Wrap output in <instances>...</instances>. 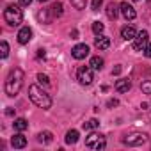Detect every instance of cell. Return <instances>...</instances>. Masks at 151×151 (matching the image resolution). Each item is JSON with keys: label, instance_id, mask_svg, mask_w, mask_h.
Here are the masks:
<instances>
[{"label": "cell", "instance_id": "6", "mask_svg": "<svg viewBox=\"0 0 151 151\" xmlns=\"http://www.w3.org/2000/svg\"><path fill=\"white\" fill-rule=\"evenodd\" d=\"M146 140H147V135H146V133H132V135H128V137L123 139V142H124L126 146H132V147L142 146Z\"/></svg>", "mask_w": 151, "mask_h": 151}, {"label": "cell", "instance_id": "16", "mask_svg": "<svg viewBox=\"0 0 151 151\" xmlns=\"http://www.w3.org/2000/svg\"><path fill=\"white\" fill-rule=\"evenodd\" d=\"M50 13H52V18H59V16H62V4L60 2H55L52 7H50Z\"/></svg>", "mask_w": 151, "mask_h": 151}, {"label": "cell", "instance_id": "12", "mask_svg": "<svg viewBox=\"0 0 151 151\" xmlns=\"http://www.w3.org/2000/svg\"><path fill=\"white\" fill-rule=\"evenodd\" d=\"M94 46L98 48V50H107L109 46H110V37H107V36H98L96 39H94Z\"/></svg>", "mask_w": 151, "mask_h": 151}, {"label": "cell", "instance_id": "7", "mask_svg": "<svg viewBox=\"0 0 151 151\" xmlns=\"http://www.w3.org/2000/svg\"><path fill=\"white\" fill-rule=\"evenodd\" d=\"M147 32L146 30H140V32H137V36H135V39H133V50H137V52H140V50H144L146 46H147Z\"/></svg>", "mask_w": 151, "mask_h": 151}, {"label": "cell", "instance_id": "2", "mask_svg": "<svg viewBox=\"0 0 151 151\" xmlns=\"http://www.w3.org/2000/svg\"><path fill=\"white\" fill-rule=\"evenodd\" d=\"M29 98L32 100L34 105H37L39 109H50L52 107V98L48 93H45L39 86H30L29 87Z\"/></svg>", "mask_w": 151, "mask_h": 151}, {"label": "cell", "instance_id": "15", "mask_svg": "<svg viewBox=\"0 0 151 151\" xmlns=\"http://www.w3.org/2000/svg\"><path fill=\"white\" fill-rule=\"evenodd\" d=\"M119 6L117 4H114V2H110L109 6H107V16H109V20H117V16H119Z\"/></svg>", "mask_w": 151, "mask_h": 151}, {"label": "cell", "instance_id": "8", "mask_svg": "<svg viewBox=\"0 0 151 151\" xmlns=\"http://www.w3.org/2000/svg\"><path fill=\"white\" fill-rule=\"evenodd\" d=\"M71 55L77 59V60H82V59H86V57L89 55V46L84 45V43H80V45H77V46H73Z\"/></svg>", "mask_w": 151, "mask_h": 151}, {"label": "cell", "instance_id": "13", "mask_svg": "<svg viewBox=\"0 0 151 151\" xmlns=\"http://www.w3.org/2000/svg\"><path fill=\"white\" fill-rule=\"evenodd\" d=\"M130 89H132V82L128 78H119L116 82V91L117 93H128Z\"/></svg>", "mask_w": 151, "mask_h": 151}, {"label": "cell", "instance_id": "21", "mask_svg": "<svg viewBox=\"0 0 151 151\" xmlns=\"http://www.w3.org/2000/svg\"><path fill=\"white\" fill-rule=\"evenodd\" d=\"M89 66H91L93 69H101V68H103V59L96 55V57H93V59H91V62H89Z\"/></svg>", "mask_w": 151, "mask_h": 151}, {"label": "cell", "instance_id": "1", "mask_svg": "<svg viewBox=\"0 0 151 151\" xmlns=\"http://www.w3.org/2000/svg\"><path fill=\"white\" fill-rule=\"evenodd\" d=\"M23 78H25L23 69H20V68L11 69L9 75H7V78H6V94L7 96H16L22 91Z\"/></svg>", "mask_w": 151, "mask_h": 151}, {"label": "cell", "instance_id": "28", "mask_svg": "<svg viewBox=\"0 0 151 151\" xmlns=\"http://www.w3.org/2000/svg\"><path fill=\"white\" fill-rule=\"evenodd\" d=\"M101 4H103V0H93V2H91V9L96 13V11H100Z\"/></svg>", "mask_w": 151, "mask_h": 151}, {"label": "cell", "instance_id": "17", "mask_svg": "<svg viewBox=\"0 0 151 151\" xmlns=\"http://www.w3.org/2000/svg\"><path fill=\"white\" fill-rule=\"evenodd\" d=\"M78 140V132L77 130H69L66 133V144H75Z\"/></svg>", "mask_w": 151, "mask_h": 151}, {"label": "cell", "instance_id": "33", "mask_svg": "<svg viewBox=\"0 0 151 151\" xmlns=\"http://www.w3.org/2000/svg\"><path fill=\"white\" fill-rule=\"evenodd\" d=\"M37 59H45V50H37Z\"/></svg>", "mask_w": 151, "mask_h": 151}, {"label": "cell", "instance_id": "5", "mask_svg": "<svg viewBox=\"0 0 151 151\" xmlns=\"http://www.w3.org/2000/svg\"><path fill=\"white\" fill-rule=\"evenodd\" d=\"M77 78L82 86H91L93 80H94V73H93V68L91 66H80L78 71H77Z\"/></svg>", "mask_w": 151, "mask_h": 151}, {"label": "cell", "instance_id": "11", "mask_svg": "<svg viewBox=\"0 0 151 151\" xmlns=\"http://www.w3.org/2000/svg\"><path fill=\"white\" fill-rule=\"evenodd\" d=\"M119 7H121V13H123V16H124L126 20H133V18L137 16L135 9H133V7H132V6H130L128 2H123V4H121Z\"/></svg>", "mask_w": 151, "mask_h": 151}, {"label": "cell", "instance_id": "19", "mask_svg": "<svg viewBox=\"0 0 151 151\" xmlns=\"http://www.w3.org/2000/svg\"><path fill=\"white\" fill-rule=\"evenodd\" d=\"M37 18H39L43 23H48V22L52 20V13H50V9H43V11H39V13H37Z\"/></svg>", "mask_w": 151, "mask_h": 151}, {"label": "cell", "instance_id": "3", "mask_svg": "<svg viewBox=\"0 0 151 151\" xmlns=\"http://www.w3.org/2000/svg\"><path fill=\"white\" fill-rule=\"evenodd\" d=\"M4 20H6L7 25H11V27H18V25L22 23V20H23V13H22L20 6H14V4L7 6L6 11H4Z\"/></svg>", "mask_w": 151, "mask_h": 151}, {"label": "cell", "instance_id": "10", "mask_svg": "<svg viewBox=\"0 0 151 151\" xmlns=\"http://www.w3.org/2000/svg\"><path fill=\"white\" fill-rule=\"evenodd\" d=\"M135 36H137V32H135V27L133 25H126V27L121 29V37L124 41H133Z\"/></svg>", "mask_w": 151, "mask_h": 151}, {"label": "cell", "instance_id": "22", "mask_svg": "<svg viewBox=\"0 0 151 151\" xmlns=\"http://www.w3.org/2000/svg\"><path fill=\"white\" fill-rule=\"evenodd\" d=\"M98 126H100L98 119H89L87 123H84V130H96Z\"/></svg>", "mask_w": 151, "mask_h": 151}, {"label": "cell", "instance_id": "30", "mask_svg": "<svg viewBox=\"0 0 151 151\" xmlns=\"http://www.w3.org/2000/svg\"><path fill=\"white\" fill-rule=\"evenodd\" d=\"M117 103H119V101H117L116 98H112V100H109V101H107V107H116Z\"/></svg>", "mask_w": 151, "mask_h": 151}, {"label": "cell", "instance_id": "20", "mask_svg": "<svg viewBox=\"0 0 151 151\" xmlns=\"http://www.w3.org/2000/svg\"><path fill=\"white\" fill-rule=\"evenodd\" d=\"M37 140H39V142H45V144H50V142L53 140V135H52L50 132H41V133L37 135Z\"/></svg>", "mask_w": 151, "mask_h": 151}, {"label": "cell", "instance_id": "4", "mask_svg": "<svg viewBox=\"0 0 151 151\" xmlns=\"http://www.w3.org/2000/svg\"><path fill=\"white\" fill-rule=\"evenodd\" d=\"M86 146H87V147H91V149L101 151V149H105L107 140H105V137H103L101 133L93 132V133H89V135H87V139H86Z\"/></svg>", "mask_w": 151, "mask_h": 151}, {"label": "cell", "instance_id": "29", "mask_svg": "<svg viewBox=\"0 0 151 151\" xmlns=\"http://www.w3.org/2000/svg\"><path fill=\"white\" fill-rule=\"evenodd\" d=\"M142 52H144V55H146L147 59H151V43H147V46H146Z\"/></svg>", "mask_w": 151, "mask_h": 151}, {"label": "cell", "instance_id": "35", "mask_svg": "<svg viewBox=\"0 0 151 151\" xmlns=\"http://www.w3.org/2000/svg\"><path fill=\"white\" fill-rule=\"evenodd\" d=\"M37 2H41V4H43V2H48V0H37Z\"/></svg>", "mask_w": 151, "mask_h": 151}, {"label": "cell", "instance_id": "14", "mask_svg": "<svg viewBox=\"0 0 151 151\" xmlns=\"http://www.w3.org/2000/svg\"><path fill=\"white\" fill-rule=\"evenodd\" d=\"M11 144H13L14 149H23V147L27 146V139H25L22 133H16V135L11 139Z\"/></svg>", "mask_w": 151, "mask_h": 151}, {"label": "cell", "instance_id": "23", "mask_svg": "<svg viewBox=\"0 0 151 151\" xmlns=\"http://www.w3.org/2000/svg\"><path fill=\"white\" fill-rule=\"evenodd\" d=\"M103 30H105V25H103L101 22H94V23H93V32H94L96 36H100Z\"/></svg>", "mask_w": 151, "mask_h": 151}, {"label": "cell", "instance_id": "34", "mask_svg": "<svg viewBox=\"0 0 151 151\" xmlns=\"http://www.w3.org/2000/svg\"><path fill=\"white\" fill-rule=\"evenodd\" d=\"M6 114H7V116H13V114H14V110H13L11 107H7V110H6Z\"/></svg>", "mask_w": 151, "mask_h": 151}, {"label": "cell", "instance_id": "36", "mask_svg": "<svg viewBox=\"0 0 151 151\" xmlns=\"http://www.w3.org/2000/svg\"><path fill=\"white\" fill-rule=\"evenodd\" d=\"M133 2H139V0H133Z\"/></svg>", "mask_w": 151, "mask_h": 151}, {"label": "cell", "instance_id": "31", "mask_svg": "<svg viewBox=\"0 0 151 151\" xmlns=\"http://www.w3.org/2000/svg\"><path fill=\"white\" fill-rule=\"evenodd\" d=\"M30 4H32V0H20V6H23V7H27Z\"/></svg>", "mask_w": 151, "mask_h": 151}, {"label": "cell", "instance_id": "27", "mask_svg": "<svg viewBox=\"0 0 151 151\" xmlns=\"http://www.w3.org/2000/svg\"><path fill=\"white\" fill-rule=\"evenodd\" d=\"M2 59H6L7 55H9V45H7V41H2Z\"/></svg>", "mask_w": 151, "mask_h": 151}, {"label": "cell", "instance_id": "9", "mask_svg": "<svg viewBox=\"0 0 151 151\" xmlns=\"http://www.w3.org/2000/svg\"><path fill=\"white\" fill-rule=\"evenodd\" d=\"M32 39V29L30 27H22L18 32V43L20 45H27Z\"/></svg>", "mask_w": 151, "mask_h": 151}, {"label": "cell", "instance_id": "24", "mask_svg": "<svg viewBox=\"0 0 151 151\" xmlns=\"http://www.w3.org/2000/svg\"><path fill=\"white\" fill-rule=\"evenodd\" d=\"M69 2H71V6L75 9H84L86 4H87V0H69Z\"/></svg>", "mask_w": 151, "mask_h": 151}, {"label": "cell", "instance_id": "25", "mask_svg": "<svg viewBox=\"0 0 151 151\" xmlns=\"http://www.w3.org/2000/svg\"><path fill=\"white\" fill-rule=\"evenodd\" d=\"M37 82H39L41 86H45V87H48V86H50V78L46 77V75H43V73H39V75H37Z\"/></svg>", "mask_w": 151, "mask_h": 151}, {"label": "cell", "instance_id": "18", "mask_svg": "<svg viewBox=\"0 0 151 151\" xmlns=\"http://www.w3.org/2000/svg\"><path fill=\"white\" fill-rule=\"evenodd\" d=\"M13 124H14V130H18V132H23V130H27V128H29V123H27V119H23V117L16 119Z\"/></svg>", "mask_w": 151, "mask_h": 151}, {"label": "cell", "instance_id": "26", "mask_svg": "<svg viewBox=\"0 0 151 151\" xmlns=\"http://www.w3.org/2000/svg\"><path fill=\"white\" fill-rule=\"evenodd\" d=\"M140 89H142L144 94H151V82H149V80H144V82L140 84Z\"/></svg>", "mask_w": 151, "mask_h": 151}, {"label": "cell", "instance_id": "32", "mask_svg": "<svg viewBox=\"0 0 151 151\" xmlns=\"http://www.w3.org/2000/svg\"><path fill=\"white\" fill-rule=\"evenodd\" d=\"M121 73V66H116L114 69H112V75H119Z\"/></svg>", "mask_w": 151, "mask_h": 151}]
</instances>
